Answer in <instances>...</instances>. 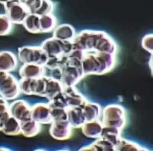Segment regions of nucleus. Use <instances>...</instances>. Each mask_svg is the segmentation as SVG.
Here are the masks:
<instances>
[{"instance_id": "4", "label": "nucleus", "mask_w": 153, "mask_h": 151, "mask_svg": "<svg viewBox=\"0 0 153 151\" xmlns=\"http://www.w3.org/2000/svg\"><path fill=\"white\" fill-rule=\"evenodd\" d=\"M18 58L23 64L44 66L49 56L40 46H24L18 50Z\"/></svg>"}, {"instance_id": "32", "label": "nucleus", "mask_w": 153, "mask_h": 151, "mask_svg": "<svg viewBox=\"0 0 153 151\" xmlns=\"http://www.w3.org/2000/svg\"><path fill=\"white\" fill-rule=\"evenodd\" d=\"M9 104L7 103V101L0 96V114L8 111Z\"/></svg>"}, {"instance_id": "28", "label": "nucleus", "mask_w": 153, "mask_h": 151, "mask_svg": "<svg viewBox=\"0 0 153 151\" xmlns=\"http://www.w3.org/2000/svg\"><path fill=\"white\" fill-rule=\"evenodd\" d=\"M95 150H115V146L111 142L107 141L101 138L98 139L92 144Z\"/></svg>"}, {"instance_id": "7", "label": "nucleus", "mask_w": 153, "mask_h": 151, "mask_svg": "<svg viewBox=\"0 0 153 151\" xmlns=\"http://www.w3.org/2000/svg\"><path fill=\"white\" fill-rule=\"evenodd\" d=\"M19 81L10 73L0 83V96L7 101L17 98L21 94Z\"/></svg>"}, {"instance_id": "27", "label": "nucleus", "mask_w": 153, "mask_h": 151, "mask_svg": "<svg viewBox=\"0 0 153 151\" xmlns=\"http://www.w3.org/2000/svg\"><path fill=\"white\" fill-rule=\"evenodd\" d=\"M49 107H50L51 110V115L53 119V122L66 121L67 116V109L51 106H49Z\"/></svg>"}, {"instance_id": "19", "label": "nucleus", "mask_w": 153, "mask_h": 151, "mask_svg": "<svg viewBox=\"0 0 153 151\" xmlns=\"http://www.w3.org/2000/svg\"><path fill=\"white\" fill-rule=\"evenodd\" d=\"M103 125L101 121H94L86 122L82 126V132L83 134L88 138H98L101 134Z\"/></svg>"}, {"instance_id": "13", "label": "nucleus", "mask_w": 153, "mask_h": 151, "mask_svg": "<svg viewBox=\"0 0 153 151\" xmlns=\"http://www.w3.org/2000/svg\"><path fill=\"white\" fill-rule=\"evenodd\" d=\"M18 58L11 51H0V70L11 73L17 69Z\"/></svg>"}, {"instance_id": "3", "label": "nucleus", "mask_w": 153, "mask_h": 151, "mask_svg": "<svg viewBox=\"0 0 153 151\" xmlns=\"http://www.w3.org/2000/svg\"><path fill=\"white\" fill-rule=\"evenodd\" d=\"M101 122L103 126L119 128L122 130L126 123V114L120 105L111 104L102 109Z\"/></svg>"}, {"instance_id": "12", "label": "nucleus", "mask_w": 153, "mask_h": 151, "mask_svg": "<svg viewBox=\"0 0 153 151\" xmlns=\"http://www.w3.org/2000/svg\"><path fill=\"white\" fill-rule=\"evenodd\" d=\"M31 118L40 124L53 122L51 110L48 103H37L31 107Z\"/></svg>"}, {"instance_id": "1", "label": "nucleus", "mask_w": 153, "mask_h": 151, "mask_svg": "<svg viewBox=\"0 0 153 151\" xmlns=\"http://www.w3.org/2000/svg\"><path fill=\"white\" fill-rule=\"evenodd\" d=\"M73 50H96L117 55L118 47L115 41L104 32L84 30L76 34L72 41Z\"/></svg>"}, {"instance_id": "23", "label": "nucleus", "mask_w": 153, "mask_h": 151, "mask_svg": "<svg viewBox=\"0 0 153 151\" xmlns=\"http://www.w3.org/2000/svg\"><path fill=\"white\" fill-rule=\"evenodd\" d=\"M22 24L25 26V29L30 33H40V16L35 14H30L26 17Z\"/></svg>"}, {"instance_id": "25", "label": "nucleus", "mask_w": 153, "mask_h": 151, "mask_svg": "<svg viewBox=\"0 0 153 151\" xmlns=\"http://www.w3.org/2000/svg\"><path fill=\"white\" fill-rule=\"evenodd\" d=\"M140 145L120 138L117 144L115 146V150H145Z\"/></svg>"}, {"instance_id": "2", "label": "nucleus", "mask_w": 153, "mask_h": 151, "mask_svg": "<svg viewBox=\"0 0 153 151\" xmlns=\"http://www.w3.org/2000/svg\"><path fill=\"white\" fill-rule=\"evenodd\" d=\"M82 67L85 76L91 74L101 75L114 68L116 55L96 50L83 51Z\"/></svg>"}, {"instance_id": "8", "label": "nucleus", "mask_w": 153, "mask_h": 151, "mask_svg": "<svg viewBox=\"0 0 153 151\" xmlns=\"http://www.w3.org/2000/svg\"><path fill=\"white\" fill-rule=\"evenodd\" d=\"M85 77L82 67L66 64L63 69L60 81L64 87H73Z\"/></svg>"}, {"instance_id": "20", "label": "nucleus", "mask_w": 153, "mask_h": 151, "mask_svg": "<svg viewBox=\"0 0 153 151\" xmlns=\"http://www.w3.org/2000/svg\"><path fill=\"white\" fill-rule=\"evenodd\" d=\"M63 89H64V86L61 81L46 78V85L44 97H46L49 101H50L62 92Z\"/></svg>"}, {"instance_id": "17", "label": "nucleus", "mask_w": 153, "mask_h": 151, "mask_svg": "<svg viewBox=\"0 0 153 151\" xmlns=\"http://www.w3.org/2000/svg\"><path fill=\"white\" fill-rule=\"evenodd\" d=\"M102 108L98 104L87 102L82 108V112L86 122L100 121L102 115Z\"/></svg>"}, {"instance_id": "15", "label": "nucleus", "mask_w": 153, "mask_h": 151, "mask_svg": "<svg viewBox=\"0 0 153 151\" xmlns=\"http://www.w3.org/2000/svg\"><path fill=\"white\" fill-rule=\"evenodd\" d=\"M67 121L69 122L73 128L82 127L86 122V120L81 107H70L67 109Z\"/></svg>"}, {"instance_id": "6", "label": "nucleus", "mask_w": 153, "mask_h": 151, "mask_svg": "<svg viewBox=\"0 0 153 151\" xmlns=\"http://www.w3.org/2000/svg\"><path fill=\"white\" fill-rule=\"evenodd\" d=\"M3 5L5 14L13 24H22L26 17L30 14L25 4L17 0H8Z\"/></svg>"}, {"instance_id": "9", "label": "nucleus", "mask_w": 153, "mask_h": 151, "mask_svg": "<svg viewBox=\"0 0 153 151\" xmlns=\"http://www.w3.org/2000/svg\"><path fill=\"white\" fill-rule=\"evenodd\" d=\"M9 113L20 122L31 118V107L24 100H17L9 105Z\"/></svg>"}, {"instance_id": "30", "label": "nucleus", "mask_w": 153, "mask_h": 151, "mask_svg": "<svg viewBox=\"0 0 153 151\" xmlns=\"http://www.w3.org/2000/svg\"><path fill=\"white\" fill-rule=\"evenodd\" d=\"M143 48L152 54V34H148L143 38L142 41Z\"/></svg>"}, {"instance_id": "24", "label": "nucleus", "mask_w": 153, "mask_h": 151, "mask_svg": "<svg viewBox=\"0 0 153 151\" xmlns=\"http://www.w3.org/2000/svg\"><path fill=\"white\" fill-rule=\"evenodd\" d=\"M4 134L9 136H16L21 134V122L10 116L1 131Z\"/></svg>"}, {"instance_id": "18", "label": "nucleus", "mask_w": 153, "mask_h": 151, "mask_svg": "<svg viewBox=\"0 0 153 151\" xmlns=\"http://www.w3.org/2000/svg\"><path fill=\"white\" fill-rule=\"evenodd\" d=\"M21 134L27 138L37 135L41 131V124L31 118L28 121L21 122Z\"/></svg>"}, {"instance_id": "16", "label": "nucleus", "mask_w": 153, "mask_h": 151, "mask_svg": "<svg viewBox=\"0 0 153 151\" xmlns=\"http://www.w3.org/2000/svg\"><path fill=\"white\" fill-rule=\"evenodd\" d=\"M76 31L70 24H63L56 27L53 30V37L65 41H72L76 36Z\"/></svg>"}, {"instance_id": "5", "label": "nucleus", "mask_w": 153, "mask_h": 151, "mask_svg": "<svg viewBox=\"0 0 153 151\" xmlns=\"http://www.w3.org/2000/svg\"><path fill=\"white\" fill-rule=\"evenodd\" d=\"M49 57H58L68 55L73 50L72 41H65L56 38H49L40 46Z\"/></svg>"}, {"instance_id": "34", "label": "nucleus", "mask_w": 153, "mask_h": 151, "mask_svg": "<svg viewBox=\"0 0 153 151\" xmlns=\"http://www.w3.org/2000/svg\"><path fill=\"white\" fill-rule=\"evenodd\" d=\"M7 1H8V0H7ZM17 1H20L21 3L25 4V3L26 2L27 0H17ZM7 1H6V2H7Z\"/></svg>"}, {"instance_id": "11", "label": "nucleus", "mask_w": 153, "mask_h": 151, "mask_svg": "<svg viewBox=\"0 0 153 151\" xmlns=\"http://www.w3.org/2000/svg\"><path fill=\"white\" fill-rule=\"evenodd\" d=\"M62 94L68 108H83L88 102L85 97L76 89L75 86L64 87Z\"/></svg>"}, {"instance_id": "10", "label": "nucleus", "mask_w": 153, "mask_h": 151, "mask_svg": "<svg viewBox=\"0 0 153 151\" xmlns=\"http://www.w3.org/2000/svg\"><path fill=\"white\" fill-rule=\"evenodd\" d=\"M49 132L51 136L58 140L69 139L73 135V127L67 121H53L51 124Z\"/></svg>"}, {"instance_id": "21", "label": "nucleus", "mask_w": 153, "mask_h": 151, "mask_svg": "<svg viewBox=\"0 0 153 151\" xmlns=\"http://www.w3.org/2000/svg\"><path fill=\"white\" fill-rule=\"evenodd\" d=\"M57 26L56 17L52 14L40 16V33L51 32Z\"/></svg>"}, {"instance_id": "26", "label": "nucleus", "mask_w": 153, "mask_h": 151, "mask_svg": "<svg viewBox=\"0 0 153 151\" xmlns=\"http://www.w3.org/2000/svg\"><path fill=\"white\" fill-rule=\"evenodd\" d=\"M13 24L6 14H0V36H6L11 33Z\"/></svg>"}, {"instance_id": "22", "label": "nucleus", "mask_w": 153, "mask_h": 151, "mask_svg": "<svg viewBox=\"0 0 153 151\" xmlns=\"http://www.w3.org/2000/svg\"><path fill=\"white\" fill-rule=\"evenodd\" d=\"M121 130L119 128L109 126H103L100 138L108 141L115 146L119 141Z\"/></svg>"}, {"instance_id": "31", "label": "nucleus", "mask_w": 153, "mask_h": 151, "mask_svg": "<svg viewBox=\"0 0 153 151\" xmlns=\"http://www.w3.org/2000/svg\"><path fill=\"white\" fill-rule=\"evenodd\" d=\"M10 114L9 113V110L7 112L0 114V131H1L5 124L7 123L8 118L10 117Z\"/></svg>"}, {"instance_id": "29", "label": "nucleus", "mask_w": 153, "mask_h": 151, "mask_svg": "<svg viewBox=\"0 0 153 151\" xmlns=\"http://www.w3.org/2000/svg\"><path fill=\"white\" fill-rule=\"evenodd\" d=\"M54 10V3L51 0H43V2L40 9L36 12L35 14L42 16L45 14H52Z\"/></svg>"}, {"instance_id": "33", "label": "nucleus", "mask_w": 153, "mask_h": 151, "mask_svg": "<svg viewBox=\"0 0 153 151\" xmlns=\"http://www.w3.org/2000/svg\"><path fill=\"white\" fill-rule=\"evenodd\" d=\"M8 73H7V72H4V71H1L0 70V83H1L5 78L7 76Z\"/></svg>"}, {"instance_id": "14", "label": "nucleus", "mask_w": 153, "mask_h": 151, "mask_svg": "<svg viewBox=\"0 0 153 151\" xmlns=\"http://www.w3.org/2000/svg\"><path fill=\"white\" fill-rule=\"evenodd\" d=\"M21 78L37 79L44 75V66L36 64H24L19 69Z\"/></svg>"}]
</instances>
